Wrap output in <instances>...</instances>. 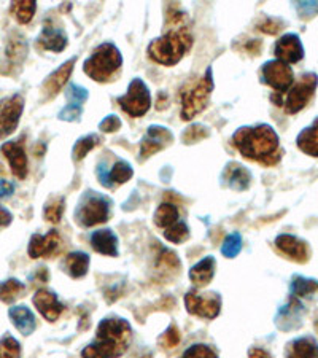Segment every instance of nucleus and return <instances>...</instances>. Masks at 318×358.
Segmentation results:
<instances>
[{
    "label": "nucleus",
    "instance_id": "f257e3e1",
    "mask_svg": "<svg viewBox=\"0 0 318 358\" xmlns=\"http://www.w3.org/2000/svg\"><path fill=\"white\" fill-rule=\"evenodd\" d=\"M232 143L244 158L264 166H274L282 158L277 132L269 125L241 127L234 132Z\"/></svg>",
    "mask_w": 318,
    "mask_h": 358
},
{
    "label": "nucleus",
    "instance_id": "f03ea898",
    "mask_svg": "<svg viewBox=\"0 0 318 358\" xmlns=\"http://www.w3.org/2000/svg\"><path fill=\"white\" fill-rule=\"evenodd\" d=\"M167 22H172V27L167 26V31L163 37L154 38L148 45V56L154 63L163 65H175L182 61L193 45V37L186 26L185 13L167 15Z\"/></svg>",
    "mask_w": 318,
    "mask_h": 358
},
{
    "label": "nucleus",
    "instance_id": "7ed1b4c3",
    "mask_svg": "<svg viewBox=\"0 0 318 358\" xmlns=\"http://www.w3.org/2000/svg\"><path fill=\"white\" fill-rule=\"evenodd\" d=\"M131 325L122 318H104L97 327L96 339L81 350L83 358H120L129 349Z\"/></svg>",
    "mask_w": 318,
    "mask_h": 358
},
{
    "label": "nucleus",
    "instance_id": "20e7f679",
    "mask_svg": "<svg viewBox=\"0 0 318 358\" xmlns=\"http://www.w3.org/2000/svg\"><path fill=\"white\" fill-rule=\"evenodd\" d=\"M121 65L122 58L120 49L113 43H104L94 49V53L85 61L83 72L94 81L105 83L113 78Z\"/></svg>",
    "mask_w": 318,
    "mask_h": 358
},
{
    "label": "nucleus",
    "instance_id": "39448f33",
    "mask_svg": "<svg viewBox=\"0 0 318 358\" xmlns=\"http://www.w3.org/2000/svg\"><path fill=\"white\" fill-rule=\"evenodd\" d=\"M214 91V75L212 69L205 70L204 77L200 80L194 81L193 85L186 86L182 93V120L189 121L200 111L207 107L209 98Z\"/></svg>",
    "mask_w": 318,
    "mask_h": 358
},
{
    "label": "nucleus",
    "instance_id": "423d86ee",
    "mask_svg": "<svg viewBox=\"0 0 318 358\" xmlns=\"http://www.w3.org/2000/svg\"><path fill=\"white\" fill-rule=\"evenodd\" d=\"M110 215V201L102 194L88 192L83 196L80 205L75 212L78 225L83 228L96 226L99 223H105Z\"/></svg>",
    "mask_w": 318,
    "mask_h": 358
},
{
    "label": "nucleus",
    "instance_id": "0eeeda50",
    "mask_svg": "<svg viewBox=\"0 0 318 358\" xmlns=\"http://www.w3.org/2000/svg\"><path fill=\"white\" fill-rule=\"evenodd\" d=\"M118 104L132 118H141L152 107V96H150L148 86L141 78H134L129 83L127 93L118 98Z\"/></svg>",
    "mask_w": 318,
    "mask_h": 358
},
{
    "label": "nucleus",
    "instance_id": "6e6552de",
    "mask_svg": "<svg viewBox=\"0 0 318 358\" xmlns=\"http://www.w3.org/2000/svg\"><path fill=\"white\" fill-rule=\"evenodd\" d=\"M318 85V78L315 74H304L301 77V80L294 85L285 98V111L289 115L298 114L303 110L305 105L310 102V99L314 98L315 89Z\"/></svg>",
    "mask_w": 318,
    "mask_h": 358
},
{
    "label": "nucleus",
    "instance_id": "1a4fd4ad",
    "mask_svg": "<svg viewBox=\"0 0 318 358\" xmlns=\"http://www.w3.org/2000/svg\"><path fill=\"white\" fill-rule=\"evenodd\" d=\"M22 110H24V98L21 94H13L0 100V137H7L15 132L19 125Z\"/></svg>",
    "mask_w": 318,
    "mask_h": 358
},
{
    "label": "nucleus",
    "instance_id": "9d476101",
    "mask_svg": "<svg viewBox=\"0 0 318 358\" xmlns=\"http://www.w3.org/2000/svg\"><path fill=\"white\" fill-rule=\"evenodd\" d=\"M261 81L274 88L277 93H285L293 85V70L282 61H269L261 69Z\"/></svg>",
    "mask_w": 318,
    "mask_h": 358
},
{
    "label": "nucleus",
    "instance_id": "9b49d317",
    "mask_svg": "<svg viewBox=\"0 0 318 358\" xmlns=\"http://www.w3.org/2000/svg\"><path fill=\"white\" fill-rule=\"evenodd\" d=\"M185 306L189 314L202 317V318H215L218 317L221 309V298L216 293H194L189 292L185 295Z\"/></svg>",
    "mask_w": 318,
    "mask_h": 358
},
{
    "label": "nucleus",
    "instance_id": "f8f14e48",
    "mask_svg": "<svg viewBox=\"0 0 318 358\" xmlns=\"http://www.w3.org/2000/svg\"><path fill=\"white\" fill-rule=\"evenodd\" d=\"M61 244H63V239H61L58 231H49L48 234H33L31 238L29 247H27V254L32 260L37 258H49L58 254L61 250Z\"/></svg>",
    "mask_w": 318,
    "mask_h": 358
},
{
    "label": "nucleus",
    "instance_id": "ddd939ff",
    "mask_svg": "<svg viewBox=\"0 0 318 358\" xmlns=\"http://www.w3.org/2000/svg\"><path fill=\"white\" fill-rule=\"evenodd\" d=\"M172 141H174V136L172 132L167 130L164 126H152L148 127L147 134L142 139L141 143V158L145 159L148 156H152L154 153L161 152L164 150L167 145H170Z\"/></svg>",
    "mask_w": 318,
    "mask_h": 358
},
{
    "label": "nucleus",
    "instance_id": "4468645a",
    "mask_svg": "<svg viewBox=\"0 0 318 358\" xmlns=\"http://www.w3.org/2000/svg\"><path fill=\"white\" fill-rule=\"evenodd\" d=\"M0 153L8 159L13 176L18 177L19 180H24L27 176V156L24 143L21 141L5 142L2 147H0Z\"/></svg>",
    "mask_w": 318,
    "mask_h": 358
},
{
    "label": "nucleus",
    "instance_id": "2eb2a0df",
    "mask_svg": "<svg viewBox=\"0 0 318 358\" xmlns=\"http://www.w3.org/2000/svg\"><path fill=\"white\" fill-rule=\"evenodd\" d=\"M27 56V43L21 36L10 37L7 43V48H5V63L0 64V74L8 75L13 72V69L19 67L24 63Z\"/></svg>",
    "mask_w": 318,
    "mask_h": 358
},
{
    "label": "nucleus",
    "instance_id": "dca6fc26",
    "mask_svg": "<svg viewBox=\"0 0 318 358\" xmlns=\"http://www.w3.org/2000/svg\"><path fill=\"white\" fill-rule=\"evenodd\" d=\"M274 53L282 63H299L304 58V48L296 33H287L276 43Z\"/></svg>",
    "mask_w": 318,
    "mask_h": 358
},
{
    "label": "nucleus",
    "instance_id": "f3484780",
    "mask_svg": "<svg viewBox=\"0 0 318 358\" xmlns=\"http://www.w3.org/2000/svg\"><path fill=\"white\" fill-rule=\"evenodd\" d=\"M33 306L37 307V311L40 312L43 318H47L48 322H56L59 318V316L63 314L64 306L59 303L58 296L49 290H38V292L33 295Z\"/></svg>",
    "mask_w": 318,
    "mask_h": 358
},
{
    "label": "nucleus",
    "instance_id": "a211bd4d",
    "mask_svg": "<svg viewBox=\"0 0 318 358\" xmlns=\"http://www.w3.org/2000/svg\"><path fill=\"white\" fill-rule=\"evenodd\" d=\"M277 249L283 251L288 258H292L296 263H305L309 260V245L304 242V240L298 239L296 236H292V234H280L276 239Z\"/></svg>",
    "mask_w": 318,
    "mask_h": 358
},
{
    "label": "nucleus",
    "instance_id": "6ab92c4d",
    "mask_svg": "<svg viewBox=\"0 0 318 358\" xmlns=\"http://www.w3.org/2000/svg\"><path fill=\"white\" fill-rule=\"evenodd\" d=\"M77 63V56L75 58H72L64 63L63 65L59 67L58 70H54L51 75H49L47 80L43 81V94L47 99H53L56 94H58L61 89L64 88V85L67 81H69V78L72 75V72H74V65Z\"/></svg>",
    "mask_w": 318,
    "mask_h": 358
},
{
    "label": "nucleus",
    "instance_id": "aec40b11",
    "mask_svg": "<svg viewBox=\"0 0 318 358\" xmlns=\"http://www.w3.org/2000/svg\"><path fill=\"white\" fill-rule=\"evenodd\" d=\"M38 48L48 49V52L59 53L67 47V36L64 29H61L58 26H53L51 22L43 26L40 36L37 38Z\"/></svg>",
    "mask_w": 318,
    "mask_h": 358
},
{
    "label": "nucleus",
    "instance_id": "412c9836",
    "mask_svg": "<svg viewBox=\"0 0 318 358\" xmlns=\"http://www.w3.org/2000/svg\"><path fill=\"white\" fill-rule=\"evenodd\" d=\"M97 176L100 183H102L105 188H113L115 185L126 183L129 180V178L134 176V171L126 161H118L111 171H107L104 164H100L97 167Z\"/></svg>",
    "mask_w": 318,
    "mask_h": 358
},
{
    "label": "nucleus",
    "instance_id": "4be33fe9",
    "mask_svg": "<svg viewBox=\"0 0 318 358\" xmlns=\"http://www.w3.org/2000/svg\"><path fill=\"white\" fill-rule=\"evenodd\" d=\"M304 314V307L299 303L298 298L289 299V303L287 306H283L280 311H278L276 323L277 327L283 329V332H288V329L298 328L301 325V318Z\"/></svg>",
    "mask_w": 318,
    "mask_h": 358
},
{
    "label": "nucleus",
    "instance_id": "5701e85b",
    "mask_svg": "<svg viewBox=\"0 0 318 358\" xmlns=\"http://www.w3.org/2000/svg\"><path fill=\"white\" fill-rule=\"evenodd\" d=\"M223 178H225L226 185L231 189H236V192H244V189H247L250 187L252 176H250V172L245 169L242 164L230 163L225 167Z\"/></svg>",
    "mask_w": 318,
    "mask_h": 358
},
{
    "label": "nucleus",
    "instance_id": "b1692460",
    "mask_svg": "<svg viewBox=\"0 0 318 358\" xmlns=\"http://www.w3.org/2000/svg\"><path fill=\"white\" fill-rule=\"evenodd\" d=\"M91 245L99 254L107 256L118 255V239L111 229H99L91 234Z\"/></svg>",
    "mask_w": 318,
    "mask_h": 358
},
{
    "label": "nucleus",
    "instance_id": "393cba45",
    "mask_svg": "<svg viewBox=\"0 0 318 358\" xmlns=\"http://www.w3.org/2000/svg\"><path fill=\"white\" fill-rule=\"evenodd\" d=\"M8 316L11 318V323L16 327V329L24 336H29L35 329V317H33L32 311L26 306H15L8 311Z\"/></svg>",
    "mask_w": 318,
    "mask_h": 358
},
{
    "label": "nucleus",
    "instance_id": "a878e982",
    "mask_svg": "<svg viewBox=\"0 0 318 358\" xmlns=\"http://www.w3.org/2000/svg\"><path fill=\"white\" fill-rule=\"evenodd\" d=\"M215 266L216 261L214 256H205L204 260H200L191 267V271H189V279H191V282L194 285H198V287H205L215 276Z\"/></svg>",
    "mask_w": 318,
    "mask_h": 358
},
{
    "label": "nucleus",
    "instance_id": "bb28decb",
    "mask_svg": "<svg viewBox=\"0 0 318 358\" xmlns=\"http://www.w3.org/2000/svg\"><path fill=\"white\" fill-rule=\"evenodd\" d=\"M287 358H318V344L312 338H299L288 344Z\"/></svg>",
    "mask_w": 318,
    "mask_h": 358
},
{
    "label": "nucleus",
    "instance_id": "cd10ccee",
    "mask_svg": "<svg viewBox=\"0 0 318 358\" xmlns=\"http://www.w3.org/2000/svg\"><path fill=\"white\" fill-rule=\"evenodd\" d=\"M296 143L301 152L318 158V118L312 123V126L299 132Z\"/></svg>",
    "mask_w": 318,
    "mask_h": 358
},
{
    "label": "nucleus",
    "instance_id": "c85d7f7f",
    "mask_svg": "<svg viewBox=\"0 0 318 358\" xmlns=\"http://www.w3.org/2000/svg\"><path fill=\"white\" fill-rule=\"evenodd\" d=\"M89 267V256L83 251H74V254L67 255L64 260V270L70 277L80 279L85 276Z\"/></svg>",
    "mask_w": 318,
    "mask_h": 358
},
{
    "label": "nucleus",
    "instance_id": "c756f323",
    "mask_svg": "<svg viewBox=\"0 0 318 358\" xmlns=\"http://www.w3.org/2000/svg\"><path fill=\"white\" fill-rule=\"evenodd\" d=\"M26 287L24 283L19 282L18 279H8V281L0 282V301L2 303L11 304L16 301L19 296L24 295Z\"/></svg>",
    "mask_w": 318,
    "mask_h": 358
},
{
    "label": "nucleus",
    "instance_id": "7c9ffc66",
    "mask_svg": "<svg viewBox=\"0 0 318 358\" xmlns=\"http://www.w3.org/2000/svg\"><path fill=\"white\" fill-rule=\"evenodd\" d=\"M178 221V209L175 204L164 203L154 212V223L159 228H170Z\"/></svg>",
    "mask_w": 318,
    "mask_h": 358
},
{
    "label": "nucleus",
    "instance_id": "2f4dec72",
    "mask_svg": "<svg viewBox=\"0 0 318 358\" xmlns=\"http://www.w3.org/2000/svg\"><path fill=\"white\" fill-rule=\"evenodd\" d=\"M37 10V3L32 0H21V2H13L10 7V11L15 15V18L21 24H27L33 18V13Z\"/></svg>",
    "mask_w": 318,
    "mask_h": 358
},
{
    "label": "nucleus",
    "instance_id": "473e14b6",
    "mask_svg": "<svg viewBox=\"0 0 318 358\" xmlns=\"http://www.w3.org/2000/svg\"><path fill=\"white\" fill-rule=\"evenodd\" d=\"M318 292V282L314 279H305L301 276H294L292 281V296L293 298H304L312 293Z\"/></svg>",
    "mask_w": 318,
    "mask_h": 358
},
{
    "label": "nucleus",
    "instance_id": "72a5a7b5",
    "mask_svg": "<svg viewBox=\"0 0 318 358\" xmlns=\"http://www.w3.org/2000/svg\"><path fill=\"white\" fill-rule=\"evenodd\" d=\"M99 143H100V137L97 136V134H91V136L78 139L75 147H74V152H72V155H74V159L81 161L94 147H97Z\"/></svg>",
    "mask_w": 318,
    "mask_h": 358
},
{
    "label": "nucleus",
    "instance_id": "f704fd0d",
    "mask_svg": "<svg viewBox=\"0 0 318 358\" xmlns=\"http://www.w3.org/2000/svg\"><path fill=\"white\" fill-rule=\"evenodd\" d=\"M0 358H21V345L11 334L0 339Z\"/></svg>",
    "mask_w": 318,
    "mask_h": 358
},
{
    "label": "nucleus",
    "instance_id": "c9c22d12",
    "mask_svg": "<svg viewBox=\"0 0 318 358\" xmlns=\"http://www.w3.org/2000/svg\"><path fill=\"white\" fill-rule=\"evenodd\" d=\"M188 236H189V229L185 221H177L175 225H172L164 231V238L169 240V242H174V244L185 242Z\"/></svg>",
    "mask_w": 318,
    "mask_h": 358
},
{
    "label": "nucleus",
    "instance_id": "e433bc0d",
    "mask_svg": "<svg viewBox=\"0 0 318 358\" xmlns=\"http://www.w3.org/2000/svg\"><path fill=\"white\" fill-rule=\"evenodd\" d=\"M242 250V236L239 233H232L225 239V242L221 245V254L226 256V258H234L241 254Z\"/></svg>",
    "mask_w": 318,
    "mask_h": 358
},
{
    "label": "nucleus",
    "instance_id": "4c0bfd02",
    "mask_svg": "<svg viewBox=\"0 0 318 358\" xmlns=\"http://www.w3.org/2000/svg\"><path fill=\"white\" fill-rule=\"evenodd\" d=\"M64 204H65L64 198H56L51 201V203L45 205V220L53 223V225L59 223L64 214V207H65Z\"/></svg>",
    "mask_w": 318,
    "mask_h": 358
},
{
    "label": "nucleus",
    "instance_id": "58836bf2",
    "mask_svg": "<svg viewBox=\"0 0 318 358\" xmlns=\"http://www.w3.org/2000/svg\"><path fill=\"white\" fill-rule=\"evenodd\" d=\"M210 136V131L202 125H194L183 132V142L185 143H194L202 141V139H207Z\"/></svg>",
    "mask_w": 318,
    "mask_h": 358
},
{
    "label": "nucleus",
    "instance_id": "ea45409f",
    "mask_svg": "<svg viewBox=\"0 0 318 358\" xmlns=\"http://www.w3.org/2000/svg\"><path fill=\"white\" fill-rule=\"evenodd\" d=\"M182 358H218L216 352L205 344H194L189 348Z\"/></svg>",
    "mask_w": 318,
    "mask_h": 358
},
{
    "label": "nucleus",
    "instance_id": "a19ab883",
    "mask_svg": "<svg viewBox=\"0 0 318 358\" xmlns=\"http://www.w3.org/2000/svg\"><path fill=\"white\" fill-rule=\"evenodd\" d=\"M88 91L85 88L78 86V85H70L67 89V99H69L70 105H77V107H83V104L86 102L88 99Z\"/></svg>",
    "mask_w": 318,
    "mask_h": 358
},
{
    "label": "nucleus",
    "instance_id": "79ce46f5",
    "mask_svg": "<svg viewBox=\"0 0 318 358\" xmlns=\"http://www.w3.org/2000/svg\"><path fill=\"white\" fill-rule=\"evenodd\" d=\"M159 343L163 344L166 349L177 348V345L180 344V332H178L175 323H172V325L166 329L163 336L159 338Z\"/></svg>",
    "mask_w": 318,
    "mask_h": 358
},
{
    "label": "nucleus",
    "instance_id": "37998d69",
    "mask_svg": "<svg viewBox=\"0 0 318 358\" xmlns=\"http://www.w3.org/2000/svg\"><path fill=\"white\" fill-rule=\"evenodd\" d=\"M156 265H158V267H163V270H178L180 263H178L175 254L164 249L158 256V263H156Z\"/></svg>",
    "mask_w": 318,
    "mask_h": 358
},
{
    "label": "nucleus",
    "instance_id": "c03bdc74",
    "mask_svg": "<svg viewBox=\"0 0 318 358\" xmlns=\"http://www.w3.org/2000/svg\"><path fill=\"white\" fill-rule=\"evenodd\" d=\"M81 111L83 107H77V105H67L63 110H61L59 114V120L63 121H78L81 116Z\"/></svg>",
    "mask_w": 318,
    "mask_h": 358
},
{
    "label": "nucleus",
    "instance_id": "a18cd8bd",
    "mask_svg": "<svg viewBox=\"0 0 318 358\" xmlns=\"http://www.w3.org/2000/svg\"><path fill=\"white\" fill-rule=\"evenodd\" d=\"M120 127H121V120L115 115L107 116V118L102 120V123L99 125V130L102 132H115L118 131Z\"/></svg>",
    "mask_w": 318,
    "mask_h": 358
},
{
    "label": "nucleus",
    "instance_id": "49530a36",
    "mask_svg": "<svg viewBox=\"0 0 318 358\" xmlns=\"http://www.w3.org/2000/svg\"><path fill=\"white\" fill-rule=\"evenodd\" d=\"M258 29L261 32H266V33H277L278 31L282 29V22L277 21V20L267 18V20L261 22V24L258 26Z\"/></svg>",
    "mask_w": 318,
    "mask_h": 358
},
{
    "label": "nucleus",
    "instance_id": "de8ad7c7",
    "mask_svg": "<svg viewBox=\"0 0 318 358\" xmlns=\"http://www.w3.org/2000/svg\"><path fill=\"white\" fill-rule=\"evenodd\" d=\"M296 8L299 11V15L303 16H312L318 10V3L317 2H299L296 3Z\"/></svg>",
    "mask_w": 318,
    "mask_h": 358
},
{
    "label": "nucleus",
    "instance_id": "09e8293b",
    "mask_svg": "<svg viewBox=\"0 0 318 358\" xmlns=\"http://www.w3.org/2000/svg\"><path fill=\"white\" fill-rule=\"evenodd\" d=\"M15 192V185L8 180H0V199H7Z\"/></svg>",
    "mask_w": 318,
    "mask_h": 358
},
{
    "label": "nucleus",
    "instance_id": "8fccbe9b",
    "mask_svg": "<svg viewBox=\"0 0 318 358\" xmlns=\"http://www.w3.org/2000/svg\"><path fill=\"white\" fill-rule=\"evenodd\" d=\"M11 220H13V215L10 214V212L5 209V207L0 205V228H5L8 226Z\"/></svg>",
    "mask_w": 318,
    "mask_h": 358
},
{
    "label": "nucleus",
    "instance_id": "3c124183",
    "mask_svg": "<svg viewBox=\"0 0 318 358\" xmlns=\"http://www.w3.org/2000/svg\"><path fill=\"white\" fill-rule=\"evenodd\" d=\"M31 279H32V281L35 282V283H43V282H47V281H48V271L45 270V267H38L37 272H35V274H32Z\"/></svg>",
    "mask_w": 318,
    "mask_h": 358
},
{
    "label": "nucleus",
    "instance_id": "603ef678",
    "mask_svg": "<svg viewBox=\"0 0 318 358\" xmlns=\"http://www.w3.org/2000/svg\"><path fill=\"white\" fill-rule=\"evenodd\" d=\"M248 358H271V355L263 349H252L248 354Z\"/></svg>",
    "mask_w": 318,
    "mask_h": 358
},
{
    "label": "nucleus",
    "instance_id": "864d4df0",
    "mask_svg": "<svg viewBox=\"0 0 318 358\" xmlns=\"http://www.w3.org/2000/svg\"><path fill=\"white\" fill-rule=\"evenodd\" d=\"M260 47H261V43H260V42L252 40V42H250V43L247 45V49H248V52H253V54H258Z\"/></svg>",
    "mask_w": 318,
    "mask_h": 358
}]
</instances>
